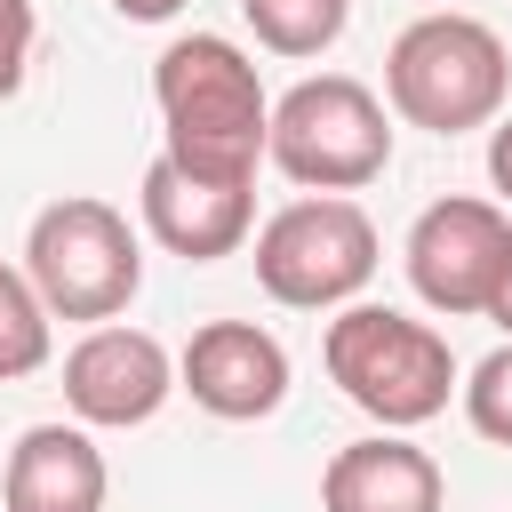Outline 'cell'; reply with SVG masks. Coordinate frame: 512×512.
I'll use <instances>...</instances> for the list:
<instances>
[{"label": "cell", "mask_w": 512, "mask_h": 512, "mask_svg": "<svg viewBox=\"0 0 512 512\" xmlns=\"http://www.w3.org/2000/svg\"><path fill=\"white\" fill-rule=\"evenodd\" d=\"M112 8H120L128 24H168V16L184 8V0H112Z\"/></svg>", "instance_id": "ac0fdd59"}, {"label": "cell", "mask_w": 512, "mask_h": 512, "mask_svg": "<svg viewBox=\"0 0 512 512\" xmlns=\"http://www.w3.org/2000/svg\"><path fill=\"white\" fill-rule=\"evenodd\" d=\"M464 392V416H472V432L480 440H496V448H512V336L456 384Z\"/></svg>", "instance_id": "9a60e30c"}, {"label": "cell", "mask_w": 512, "mask_h": 512, "mask_svg": "<svg viewBox=\"0 0 512 512\" xmlns=\"http://www.w3.org/2000/svg\"><path fill=\"white\" fill-rule=\"evenodd\" d=\"M440 496H448L440 464L400 432L352 440L320 472V512H440Z\"/></svg>", "instance_id": "7c38bea8"}, {"label": "cell", "mask_w": 512, "mask_h": 512, "mask_svg": "<svg viewBox=\"0 0 512 512\" xmlns=\"http://www.w3.org/2000/svg\"><path fill=\"white\" fill-rule=\"evenodd\" d=\"M136 208H144V232L184 256V264H216L248 240L256 224V184H224V176H192L176 168L168 152H152L144 184H136Z\"/></svg>", "instance_id": "30bf717a"}, {"label": "cell", "mask_w": 512, "mask_h": 512, "mask_svg": "<svg viewBox=\"0 0 512 512\" xmlns=\"http://www.w3.org/2000/svg\"><path fill=\"white\" fill-rule=\"evenodd\" d=\"M176 392H192V408H208L224 424H256L288 400V352L256 320H208V328H192V344L176 360Z\"/></svg>", "instance_id": "9c48e42d"}, {"label": "cell", "mask_w": 512, "mask_h": 512, "mask_svg": "<svg viewBox=\"0 0 512 512\" xmlns=\"http://www.w3.org/2000/svg\"><path fill=\"white\" fill-rule=\"evenodd\" d=\"M504 248H512V216L496 200H432L416 224H408V288L440 312V320H464V312H488L496 296V272H504Z\"/></svg>", "instance_id": "52a82bcc"}, {"label": "cell", "mask_w": 512, "mask_h": 512, "mask_svg": "<svg viewBox=\"0 0 512 512\" xmlns=\"http://www.w3.org/2000/svg\"><path fill=\"white\" fill-rule=\"evenodd\" d=\"M24 280L40 288L48 320H120L144 288V240L128 232V216L112 200L64 192L32 216L24 232Z\"/></svg>", "instance_id": "277c9868"}, {"label": "cell", "mask_w": 512, "mask_h": 512, "mask_svg": "<svg viewBox=\"0 0 512 512\" xmlns=\"http://www.w3.org/2000/svg\"><path fill=\"white\" fill-rule=\"evenodd\" d=\"M176 392V360L152 328H120V320H96L72 352H64V408L96 432H128V424H152Z\"/></svg>", "instance_id": "ba28073f"}, {"label": "cell", "mask_w": 512, "mask_h": 512, "mask_svg": "<svg viewBox=\"0 0 512 512\" xmlns=\"http://www.w3.org/2000/svg\"><path fill=\"white\" fill-rule=\"evenodd\" d=\"M32 40H40L32 0H0V96L24 88V72H32Z\"/></svg>", "instance_id": "2e32d148"}, {"label": "cell", "mask_w": 512, "mask_h": 512, "mask_svg": "<svg viewBox=\"0 0 512 512\" xmlns=\"http://www.w3.org/2000/svg\"><path fill=\"white\" fill-rule=\"evenodd\" d=\"M320 360H328L336 392H344L360 416H376L384 432L432 424V416L448 408V392H456V352H448V336H440L432 320H408V312L360 304V296L336 304Z\"/></svg>", "instance_id": "7a4b0ae2"}, {"label": "cell", "mask_w": 512, "mask_h": 512, "mask_svg": "<svg viewBox=\"0 0 512 512\" xmlns=\"http://www.w3.org/2000/svg\"><path fill=\"white\" fill-rule=\"evenodd\" d=\"M104 448L88 440V424H32L8 448L0 472V512H104Z\"/></svg>", "instance_id": "8fae6325"}, {"label": "cell", "mask_w": 512, "mask_h": 512, "mask_svg": "<svg viewBox=\"0 0 512 512\" xmlns=\"http://www.w3.org/2000/svg\"><path fill=\"white\" fill-rule=\"evenodd\" d=\"M488 320L512 336V248H504V272H496V296H488Z\"/></svg>", "instance_id": "d6986e66"}, {"label": "cell", "mask_w": 512, "mask_h": 512, "mask_svg": "<svg viewBox=\"0 0 512 512\" xmlns=\"http://www.w3.org/2000/svg\"><path fill=\"white\" fill-rule=\"evenodd\" d=\"M264 160L304 184V192H360L392 168V112L368 80L352 72H320V80H296L280 104H272V136H264Z\"/></svg>", "instance_id": "5b68a950"}, {"label": "cell", "mask_w": 512, "mask_h": 512, "mask_svg": "<svg viewBox=\"0 0 512 512\" xmlns=\"http://www.w3.org/2000/svg\"><path fill=\"white\" fill-rule=\"evenodd\" d=\"M488 176H496V192L512 200V120H496V136H488Z\"/></svg>", "instance_id": "e0dca14e"}, {"label": "cell", "mask_w": 512, "mask_h": 512, "mask_svg": "<svg viewBox=\"0 0 512 512\" xmlns=\"http://www.w3.org/2000/svg\"><path fill=\"white\" fill-rule=\"evenodd\" d=\"M376 280V224L344 192L288 200L256 232V288L288 312H336Z\"/></svg>", "instance_id": "8992f818"}, {"label": "cell", "mask_w": 512, "mask_h": 512, "mask_svg": "<svg viewBox=\"0 0 512 512\" xmlns=\"http://www.w3.org/2000/svg\"><path fill=\"white\" fill-rule=\"evenodd\" d=\"M240 16L256 24V40L272 56H320V48L344 40L352 0H240Z\"/></svg>", "instance_id": "4fadbf2b"}, {"label": "cell", "mask_w": 512, "mask_h": 512, "mask_svg": "<svg viewBox=\"0 0 512 512\" xmlns=\"http://www.w3.org/2000/svg\"><path fill=\"white\" fill-rule=\"evenodd\" d=\"M152 104H160V152L176 168L256 184V160H264V136H272V96L224 32L168 40L160 64H152Z\"/></svg>", "instance_id": "6da1fadb"}, {"label": "cell", "mask_w": 512, "mask_h": 512, "mask_svg": "<svg viewBox=\"0 0 512 512\" xmlns=\"http://www.w3.org/2000/svg\"><path fill=\"white\" fill-rule=\"evenodd\" d=\"M504 88H512V56L480 16L440 8L384 48V96L408 128H432V136L488 128L504 112Z\"/></svg>", "instance_id": "3957f363"}, {"label": "cell", "mask_w": 512, "mask_h": 512, "mask_svg": "<svg viewBox=\"0 0 512 512\" xmlns=\"http://www.w3.org/2000/svg\"><path fill=\"white\" fill-rule=\"evenodd\" d=\"M48 304H40V288L16 272V264H0V384H16V376H40L48 368Z\"/></svg>", "instance_id": "5bb4252c"}]
</instances>
